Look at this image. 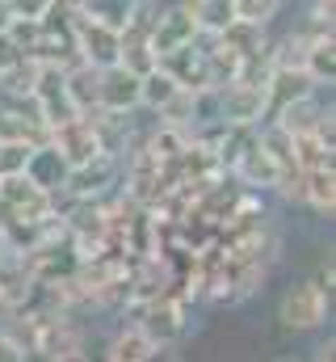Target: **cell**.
<instances>
[{
  "label": "cell",
  "mask_w": 336,
  "mask_h": 362,
  "mask_svg": "<svg viewBox=\"0 0 336 362\" xmlns=\"http://www.w3.org/2000/svg\"><path fill=\"white\" fill-rule=\"evenodd\" d=\"M328 303L332 295H324L311 278L307 282H294L286 295H282V308H277V320L294 333H307V329H320L324 316H328Z\"/></svg>",
  "instance_id": "1"
},
{
  "label": "cell",
  "mask_w": 336,
  "mask_h": 362,
  "mask_svg": "<svg viewBox=\"0 0 336 362\" xmlns=\"http://www.w3.org/2000/svg\"><path fill=\"white\" fill-rule=\"evenodd\" d=\"M139 312H143V320H139L135 329L143 333V341H148L152 350H172V341L185 333V320H181L185 312H181V303L164 295V299H156V303H143Z\"/></svg>",
  "instance_id": "2"
},
{
  "label": "cell",
  "mask_w": 336,
  "mask_h": 362,
  "mask_svg": "<svg viewBox=\"0 0 336 362\" xmlns=\"http://www.w3.org/2000/svg\"><path fill=\"white\" fill-rule=\"evenodd\" d=\"M97 105H101L109 118L135 110V105H139V76H131L122 64H118V68H105V72L97 76Z\"/></svg>",
  "instance_id": "3"
},
{
  "label": "cell",
  "mask_w": 336,
  "mask_h": 362,
  "mask_svg": "<svg viewBox=\"0 0 336 362\" xmlns=\"http://www.w3.org/2000/svg\"><path fill=\"white\" fill-rule=\"evenodd\" d=\"M236 173H240V181H248V185H265V189H273V185H282V181H286V169H282V165H273L256 144L244 152V160L236 165Z\"/></svg>",
  "instance_id": "4"
},
{
  "label": "cell",
  "mask_w": 336,
  "mask_h": 362,
  "mask_svg": "<svg viewBox=\"0 0 336 362\" xmlns=\"http://www.w3.org/2000/svg\"><path fill=\"white\" fill-rule=\"evenodd\" d=\"M176 81H172V76H168V72H160V68H156V72H148V76H143V81H139V105H152V110H164L168 101H172V97H176Z\"/></svg>",
  "instance_id": "5"
},
{
  "label": "cell",
  "mask_w": 336,
  "mask_h": 362,
  "mask_svg": "<svg viewBox=\"0 0 336 362\" xmlns=\"http://www.w3.org/2000/svg\"><path fill=\"white\" fill-rule=\"evenodd\" d=\"M193 8V21H198V30L206 25V30H215V34H227L232 25H236V8L232 4H223V0H202V4H189Z\"/></svg>",
  "instance_id": "6"
},
{
  "label": "cell",
  "mask_w": 336,
  "mask_h": 362,
  "mask_svg": "<svg viewBox=\"0 0 336 362\" xmlns=\"http://www.w3.org/2000/svg\"><path fill=\"white\" fill-rule=\"evenodd\" d=\"M0 362H25V350L13 337H0Z\"/></svg>",
  "instance_id": "7"
},
{
  "label": "cell",
  "mask_w": 336,
  "mask_h": 362,
  "mask_svg": "<svg viewBox=\"0 0 336 362\" xmlns=\"http://www.w3.org/2000/svg\"><path fill=\"white\" fill-rule=\"evenodd\" d=\"M143 362H181V358H176V350H152Z\"/></svg>",
  "instance_id": "8"
}]
</instances>
